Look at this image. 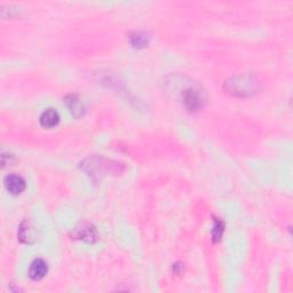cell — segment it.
<instances>
[{"instance_id":"obj_5","label":"cell","mask_w":293,"mask_h":293,"mask_svg":"<svg viewBox=\"0 0 293 293\" xmlns=\"http://www.w3.org/2000/svg\"><path fill=\"white\" fill-rule=\"evenodd\" d=\"M47 272H48L47 264L42 259H37L31 264L29 269V277L32 280H40L46 276Z\"/></svg>"},{"instance_id":"obj_9","label":"cell","mask_w":293,"mask_h":293,"mask_svg":"<svg viewBox=\"0 0 293 293\" xmlns=\"http://www.w3.org/2000/svg\"><path fill=\"white\" fill-rule=\"evenodd\" d=\"M98 235L96 229L93 226H87V227H85L79 232V238L88 242V243H94L98 240Z\"/></svg>"},{"instance_id":"obj_6","label":"cell","mask_w":293,"mask_h":293,"mask_svg":"<svg viewBox=\"0 0 293 293\" xmlns=\"http://www.w3.org/2000/svg\"><path fill=\"white\" fill-rule=\"evenodd\" d=\"M60 122V114L55 109H47L40 117V124L46 128H53Z\"/></svg>"},{"instance_id":"obj_7","label":"cell","mask_w":293,"mask_h":293,"mask_svg":"<svg viewBox=\"0 0 293 293\" xmlns=\"http://www.w3.org/2000/svg\"><path fill=\"white\" fill-rule=\"evenodd\" d=\"M130 45H132L134 48L141 50V48H144V47L149 45L150 38H149V36L144 32H141V31H136V32H133L132 34L130 36Z\"/></svg>"},{"instance_id":"obj_4","label":"cell","mask_w":293,"mask_h":293,"mask_svg":"<svg viewBox=\"0 0 293 293\" xmlns=\"http://www.w3.org/2000/svg\"><path fill=\"white\" fill-rule=\"evenodd\" d=\"M64 102H66V106H68L69 110L71 112V114H72L74 117L79 118L85 114V106L82 102L80 98L77 96V95H74V94L68 95V96L64 98Z\"/></svg>"},{"instance_id":"obj_2","label":"cell","mask_w":293,"mask_h":293,"mask_svg":"<svg viewBox=\"0 0 293 293\" xmlns=\"http://www.w3.org/2000/svg\"><path fill=\"white\" fill-rule=\"evenodd\" d=\"M182 100L184 106L192 112L200 110L205 102L204 93L196 87H188L182 92Z\"/></svg>"},{"instance_id":"obj_10","label":"cell","mask_w":293,"mask_h":293,"mask_svg":"<svg viewBox=\"0 0 293 293\" xmlns=\"http://www.w3.org/2000/svg\"><path fill=\"white\" fill-rule=\"evenodd\" d=\"M224 230V224L221 220H216L214 224V228L212 230V236H213V240L214 242H219L222 237V234Z\"/></svg>"},{"instance_id":"obj_3","label":"cell","mask_w":293,"mask_h":293,"mask_svg":"<svg viewBox=\"0 0 293 293\" xmlns=\"http://www.w3.org/2000/svg\"><path fill=\"white\" fill-rule=\"evenodd\" d=\"M5 187L12 195H20L26 188V180L16 174H10L5 178Z\"/></svg>"},{"instance_id":"obj_1","label":"cell","mask_w":293,"mask_h":293,"mask_svg":"<svg viewBox=\"0 0 293 293\" xmlns=\"http://www.w3.org/2000/svg\"><path fill=\"white\" fill-rule=\"evenodd\" d=\"M227 86L229 92L236 94L237 96H248L251 93H254L256 82L248 76H240L228 80Z\"/></svg>"},{"instance_id":"obj_8","label":"cell","mask_w":293,"mask_h":293,"mask_svg":"<svg viewBox=\"0 0 293 293\" xmlns=\"http://www.w3.org/2000/svg\"><path fill=\"white\" fill-rule=\"evenodd\" d=\"M20 240L22 242H24L26 244H31L32 242L36 240L34 236V229L31 227V224L29 222H23L21 224V228H20Z\"/></svg>"}]
</instances>
